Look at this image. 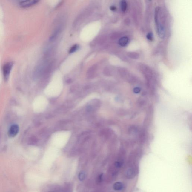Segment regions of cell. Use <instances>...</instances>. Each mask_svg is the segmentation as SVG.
Returning <instances> with one entry per match:
<instances>
[{"label":"cell","mask_w":192,"mask_h":192,"mask_svg":"<svg viewBox=\"0 0 192 192\" xmlns=\"http://www.w3.org/2000/svg\"><path fill=\"white\" fill-rule=\"evenodd\" d=\"M39 1H20L19 5L20 7L23 8H26L37 4Z\"/></svg>","instance_id":"3"},{"label":"cell","mask_w":192,"mask_h":192,"mask_svg":"<svg viewBox=\"0 0 192 192\" xmlns=\"http://www.w3.org/2000/svg\"><path fill=\"white\" fill-rule=\"evenodd\" d=\"M147 39L148 40L151 41L152 40V34L151 33H149L147 35Z\"/></svg>","instance_id":"10"},{"label":"cell","mask_w":192,"mask_h":192,"mask_svg":"<svg viewBox=\"0 0 192 192\" xmlns=\"http://www.w3.org/2000/svg\"><path fill=\"white\" fill-rule=\"evenodd\" d=\"M13 63L8 62L4 64L2 68L3 75L5 80H8L12 68H13Z\"/></svg>","instance_id":"1"},{"label":"cell","mask_w":192,"mask_h":192,"mask_svg":"<svg viewBox=\"0 0 192 192\" xmlns=\"http://www.w3.org/2000/svg\"><path fill=\"white\" fill-rule=\"evenodd\" d=\"M19 131V126L16 124L13 125L10 128L8 131V135L10 137H14L17 135Z\"/></svg>","instance_id":"2"},{"label":"cell","mask_w":192,"mask_h":192,"mask_svg":"<svg viewBox=\"0 0 192 192\" xmlns=\"http://www.w3.org/2000/svg\"><path fill=\"white\" fill-rule=\"evenodd\" d=\"M79 179L81 181H83L85 178V174L83 172H81L80 173L79 175Z\"/></svg>","instance_id":"8"},{"label":"cell","mask_w":192,"mask_h":192,"mask_svg":"<svg viewBox=\"0 0 192 192\" xmlns=\"http://www.w3.org/2000/svg\"><path fill=\"white\" fill-rule=\"evenodd\" d=\"M137 171L135 168H130L127 171V178L128 179H132L134 178L137 174Z\"/></svg>","instance_id":"4"},{"label":"cell","mask_w":192,"mask_h":192,"mask_svg":"<svg viewBox=\"0 0 192 192\" xmlns=\"http://www.w3.org/2000/svg\"><path fill=\"white\" fill-rule=\"evenodd\" d=\"M140 91V89L139 87H136L134 89V92L136 93H139Z\"/></svg>","instance_id":"13"},{"label":"cell","mask_w":192,"mask_h":192,"mask_svg":"<svg viewBox=\"0 0 192 192\" xmlns=\"http://www.w3.org/2000/svg\"><path fill=\"white\" fill-rule=\"evenodd\" d=\"M124 187L122 183L120 182H117L114 184L113 188L114 190L117 191L122 190Z\"/></svg>","instance_id":"6"},{"label":"cell","mask_w":192,"mask_h":192,"mask_svg":"<svg viewBox=\"0 0 192 192\" xmlns=\"http://www.w3.org/2000/svg\"><path fill=\"white\" fill-rule=\"evenodd\" d=\"M79 49V46L77 45H76L73 46L72 47H71L70 50V53H73V52H75L77 49Z\"/></svg>","instance_id":"9"},{"label":"cell","mask_w":192,"mask_h":192,"mask_svg":"<svg viewBox=\"0 0 192 192\" xmlns=\"http://www.w3.org/2000/svg\"><path fill=\"white\" fill-rule=\"evenodd\" d=\"M128 38L124 36V37H122L119 39V44L121 46L125 47L127 45L128 42Z\"/></svg>","instance_id":"5"},{"label":"cell","mask_w":192,"mask_h":192,"mask_svg":"<svg viewBox=\"0 0 192 192\" xmlns=\"http://www.w3.org/2000/svg\"><path fill=\"white\" fill-rule=\"evenodd\" d=\"M102 177H103V174H101L99 176V178H98V182L100 183L102 182Z\"/></svg>","instance_id":"11"},{"label":"cell","mask_w":192,"mask_h":192,"mask_svg":"<svg viewBox=\"0 0 192 192\" xmlns=\"http://www.w3.org/2000/svg\"><path fill=\"white\" fill-rule=\"evenodd\" d=\"M110 9L111 10H112V11H115V10H116V7L115 6H112L111 7Z\"/></svg>","instance_id":"14"},{"label":"cell","mask_w":192,"mask_h":192,"mask_svg":"<svg viewBox=\"0 0 192 192\" xmlns=\"http://www.w3.org/2000/svg\"><path fill=\"white\" fill-rule=\"evenodd\" d=\"M127 3L125 1H122L121 2V8L123 12H125L127 10Z\"/></svg>","instance_id":"7"},{"label":"cell","mask_w":192,"mask_h":192,"mask_svg":"<svg viewBox=\"0 0 192 192\" xmlns=\"http://www.w3.org/2000/svg\"><path fill=\"white\" fill-rule=\"evenodd\" d=\"M121 163L120 162H115V165L117 168H119L121 166Z\"/></svg>","instance_id":"12"}]
</instances>
